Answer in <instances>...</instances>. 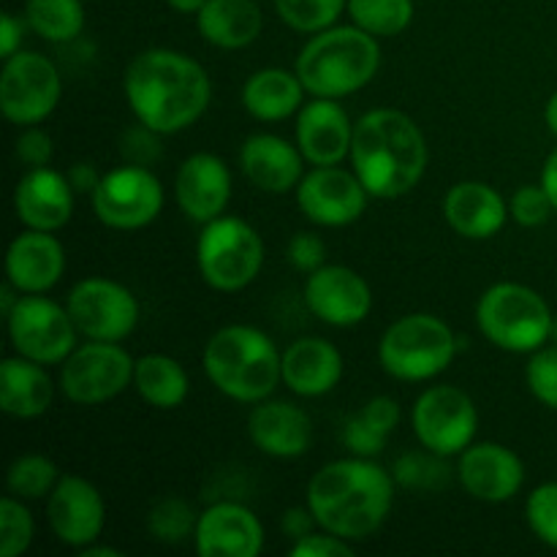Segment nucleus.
Listing matches in <instances>:
<instances>
[{
    "instance_id": "nucleus-11",
    "label": "nucleus",
    "mask_w": 557,
    "mask_h": 557,
    "mask_svg": "<svg viewBox=\"0 0 557 557\" xmlns=\"http://www.w3.org/2000/svg\"><path fill=\"white\" fill-rule=\"evenodd\" d=\"M58 69L38 52H16L5 58L0 74V109L16 125H38L54 112L60 101Z\"/></svg>"
},
{
    "instance_id": "nucleus-17",
    "label": "nucleus",
    "mask_w": 557,
    "mask_h": 557,
    "mask_svg": "<svg viewBox=\"0 0 557 557\" xmlns=\"http://www.w3.org/2000/svg\"><path fill=\"white\" fill-rule=\"evenodd\" d=\"M47 517L60 542L82 549L101 536L107 506L96 484L82 476H60V482L49 493Z\"/></svg>"
},
{
    "instance_id": "nucleus-9",
    "label": "nucleus",
    "mask_w": 557,
    "mask_h": 557,
    "mask_svg": "<svg viewBox=\"0 0 557 557\" xmlns=\"http://www.w3.org/2000/svg\"><path fill=\"white\" fill-rule=\"evenodd\" d=\"M131 354L117 343L90 341L74 348L60 370V389L76 406H98L117 397L134 381Z\"/></svg>"
},
{
    "instance_id": "nucleus-39",
    "label": "nucleus",
    "mask_w": 557,
    "mask_h": 557,
    "mask_svg": "<svg viewBox=\"0 0 557 557\" xmlns=\"http://www.w3.org/2000/svg\"><path fill=\"white\" fill-rule=\"evenodd\" d=\"M528 525L544 544L557 549V482L542 484L528 498Z\"/></svg>"
},
{
    "instance_id": "nucleus-36",
    "label": "nucleus",
    "mask_w": 557,
    "mask_h": 557,
    "mask_svg": "<svg viewBox=\"0 0 557 557\" xmlns=\"http://www.w3.org/2000/svg\"><path fill=\"white\" fill-rule=\"evenodd\" d=\"M199 517L194 515L183 498H163L147 515V531L163 544H180L188 536H196Z\"/></svg>"
},
{
    "instance_id": "nucleus-29",
    "label": "nucleus",
    "mask_w": 557,
    "mask_h": 557,
    "mask_svg": "<svg viewBox=\"0 0 557 557\" xmlns=\"http://www.w3.org/2000/svg\"><path fill=\"white\" fill-rule=\"evenodd\" d=\"M205 41L221 49H243L261 36L264 16L256 0H207L196 14Z\"/></svg>"
},
{
    "instance_id": "nucleus-15",
    "label": "nucleus",
    "mask_w": 557,
    "mask_h": 557,
    "mask_svg": "<svg viewBox=\"0 0 557 557\" xmlns=\"http://www.w3.org/2000/svg\"><path fill=\"white\" fill-rule=\"evenodd\" d=\"M368 188L357 172L315 166L297 185V205L315 226H348L368 207Z\"/></svg>"
},
{
    "instance_id": "nucleus-6",
    "label": "nucleus",
    "mask_w": 557,
    "mask_h": 557,
    "mask_svg": "<svg viewBox=\"0 0 557 557\" xmlns=\"http://www.w3.org/2000/svg\"><path fill=\"white\" fill-rule=\"evenodd\" d=\"M476 324L493 346L511 354L539 351L549 341L553 310L522 283H495L476 305Z\"/></svg>"
},
{
    "instance_id": "nucleus-31",
    "label": "nucleus",
    "mask_w": 557,
    "mask_h": 557,
    "mask_svg": "<svg viewBox=\"0 0 557 557\" xmlns=\"http://www.w3.org/2000/svg\"><path fill=\"white\" fill-rule=\"evenodd\" d=\"M134 386L141 400L161 411L183 406L188 397V375L177 359L166 354H145L134 364Z\"/></svg>"
},
{
    "instance_id": "nucleus-46",
    "label": "nucleus",
    "mask_w": 557,
    "mask_h": 557,
    "mask_svg": "<svg viewBox=\"0 0 557 557\" xmlns=\"http://www.w3.org/2000/svg\"><path fill=\"white\" fill-rule=\"evenodd\" d=\"M315 525H319V520H315V515H313V509H310V506H308V509H302V506H294V509H288L286 515H283V520H281L283 533H286L292 542H299V539L315 533L313 531Z\"/></svg>"
},
{
    "instance_id": "nucleus-42",
    "label": "nucleus",
    "mask_w": 557,
    "mask_h": 557,
    "mask_svg": "<svg viewBox=\"0 0 557 557\" xmlns=\"http://www.w3.org/2000/svg\"><path fill=\"white\" fill-rule=\"evenodd\" d=\"M386 438H389V435L375 430L359 411L354 413V417L346 422V428H343V444H346L357 457L381 455V449L386 446Z\"/></svg>"
},
{
    "instance_id": "nucleus-38",
    "label": "nucleus",
    "mask_w": 557,
    "mask_h": 557,
    "mask_svg": "<svg viewBox=\"0 0 557 557\" xmlns=\"http://www.w3.org/2000/svg\"><path fill=\"white\" fill-rule=\"evenodd\" d=\"M446 466L444 457L435 455V451H428V455H406L395 462V471L392 476L397 479L406 487L417 490H433L441 487L446 482Z\"/></svg>"
},
{
    "instance_id": "nucleus-51",
    "label": "nucleus",
    "mask_w": 557,
    "mask_h": 557,
    "mask_svg": "<svg viewBox=\"0 0 557 557\" xmlns=\"http://www.w3.org/2000/svg\"><path fill=\"white\" fill-rule=\"evenodd\" d=\"M82 557H120V549L114 547H92V544H87V547L79 549Z\"/></svg>"
},
{
    "instance_id": "nucleus-10",
    "label": "nucleus",
    "mask_w": 557,
    "mask_h": 557,
    "mask_svg": "<svg viewBox=\"0 0 557 557\" xmlns=\"http://www.w3.org/2000/svg\"><path fill=\"white\" fill-rule=\"evenodd\" d=\"M5 321H9L11 346L33 362H65V357L76 348L79 330H76L69 308H60L47 297H38V294L20 297Z\"/></svg>"
},
{
    "instance_id": "nucleus-52",
    "label": "nucleus",
    "mask_w": 557,
    "mask_h": 557,
    "mask_svg": "<svg viewBox=\"0 0 557 557\" xmlns=\"http://www.w3.org/2000/svg\"><path fill=\"white\" fill-rule=\"evenodd\" d=\"M544 120H547L549 131L557 136V92L547 101V109H544Z\"/></svg>"
},
{
    "instance_id": "nucleus-49",
    "label": "nucleus",
    "mask_w": 557,
    "mask_h": 557,
    "mask_svg": "<svg viewBox=\"0 0 557 557\" xmlns=\"http://www.w3.org/2000/svg\"><path fill=\"white\" fill-rule=\"evenodd\" d=\"M542 185H544V190H547L549 199H553V207L557 210V150L547 158V163H544Z\"/></svg>"
},
{
    "instance_id": "nucleus-43",
    "label": "nucleus",
    "mask_w": 557,
    "mask_h": 557,
    "mask_svg": "<svg viewBox=\"0 0 557 557\" xmlns=\"http://www.w3.org/2000/svg\"><path fill=\"white\" fill-rule=\"evenodd\" d=\"M288 261H292L294 270L310 272L321 270L326 264V245L319 234H310V232H299L294 234L292 243H288Z\"/></svg>"
},
{
    "instance_id": "nucleus-1",
    "label": "nucleus",
    "mask_w": 557,
    "mask_h": 557,
    "mask_svg": "<svg viewBox=\"0 0 557 557\" xmlns=\"http://www.w3.org/2000/svg\"><path fill=\"white\" fill-rule=\"evenodd\" d=\"M125 101L147 131L177 134L205 114L212 85L194 58L174 49L136 54L123 76Z\"/></svg>"
},
{
    "instance_id": "nucleus-41",
    "label": "nucleus",
    "mask_w": 557,
    "mask_h": 557,
    "mask_svg": "<svg viewBox=\"0 0 557 557\" xmlns=\"http://www.w3.org/2000/svg\"><path fill=\"white\" fill-rule=\"evenodd\" d=\"M553 210V199L547 196L544 185H522V188H517V194L511 196L509 201L511 218L525 228H536L542 226V223H547Z\"/></svg>"
},
{
    "instance_id": "nucleus-33",
    "label": "nucleus",
    "mask_w": 557,
    "mask_h": 557,
    "mask_svg": "<svg viewBox=\"0 0 557 557\" xmlns=\"http://www.w3.org/2000/svg\"><path fill=\"white\" fill-rule=\"evenodd\" d=\"M351 22L370 36H400L413 20V0H348Z\"/></svg>"
},
{
    "instance_id": "nucleus-3",
    "label": "nucleus",
    "mask_w": 557,
    "mask_h": 557,
    "mask_svg": "<svg viewBox=\"0 0 557 557\" xmlns=\"http://www.w3.org/2000/svg\"><path fill=\"white\" fill-rule=\"evenodd\" d=\"M351 163L375 199H397L417 188L428 166V141L397 109H373L354 123Z\"/></svg>"
},
{
    "instance_id": "nucleus-37",
    "label": "nucleus",
    "mask_w": 557,
    "mask_h": 557,
    "mask_svg": "<svg viewBox=\"0 0 557 557\" xmlns=\"http://www.w3.org/2000/svg\"><path fill=\"white\" fill-rule=\"evenodd\" d=\"M33 542V517L20 498L0 500V557H20Z\"/></svg>"
},
{
    "instance_id": "nucleus-25",
    "label": "nucleus",
    "mask_w": 557,
    "mask_h": 557,
    "mask_svg": "<svg viewBox=\"0 0 557 557\" xmlns=\"http://www.w3.org/2000/svg\"><path fill=\"white\" fill-rule=\"evenodd\" d=\"M310 433L308 413L286 400H261L248 417V435L256 449L281 460L305 455Z\"/></svg>"
},
{
    "instance_id": "nucleus-23",
    "label": "nucleus",
    "mask_w": 557,
    "mask_h": 557,
    "mask_svg": "<svg viewBox=\"0 0 557 557\" xmlns=\"http://www.w3.org/2000/svg\"><path fill=\"white\" fill-rule=\"evenodd\" d=\"M65 250L52 232H22L5 253V275L20 294H44L63 277Z\"/></svg>"
},
{
    "instance_id": "nucleus-7",
    "label": "nucleus",
    "mask_w": 557,
    "mask_h": 557,
    "mask_svg": "<svg viewBox=\"0 0 557 557\" xmlns=\"http://www.w3.org/2000/svg\"><path fill=\"white\" fill-rule=\"evenodd\" d=\"M457 354V337L446 321L430 313L397 319L379 343L381 368L400 381H428L444 373Z\"/></svg>"
},
{
    "instance_id": "nucleus-24",
    "label": "nucleus",
    "mask_w": 557,
    "mask_h": 557,
    "mask_svg": "<svg viewBox=\"0 0 557 557\" xmlns=\"http://www.w3.org/2000/svg\"><path fill=\"white\" fill-rule=\"evenodd\" d=\"M302 150L275 134H253L239 150V166L256 188L267 194H288L305 177Z\"/></svg>"
},
{
    "instance_id": "nucleus-19",
    "label": "nucleus",
    "mask_w": 557,
    "mask_h": 557,
    "mask_svg": "<svg viewBox=\"0 0 557 557\" xmlns=\"http://www.w3.org/2000/svg\"><path fill=\"white\" fill-rule=\"evenodd\" d=\"M177 205L190 221L210 223L223 215L232 199V174L228 166L212 152H196L185 158L174 177Z\"/></svg>"
},
{
    "instance_id": "nucleus-5",
    "label": "nucleus",
    "mask_w": 557,
    "mask_h": 557,
    "mask_svg": "<svg viewBox=\"0 0 557 557\" xmlns=\"http://www.w3.org/2000/svg\"><path fill=\"white\" fill-rule=\"evenodd\" d=\"M381 65L375 36L357 25L315 33L297 58V76L315 98H343L373 82Z\"/></svg>"
},
{
    "instance_id": "nucleus-32",
    "label": "nucleus",
    "mask_w": 557,
    "mask_h": 557,
    "mask_svg": "<svg viewBox=\"0 0 557 557\" xmlns=\"http://www.w3.org/2000/svg\"><path fill=\"white\" fill-rule=\"evenodd\" d=\"M25 22L44 41H71L85 27V5L82 0H27Z\"/></svg>"
},
{
    "instance_id": "nucleus-27",
    "label": "nucleus",
    "mask_w": 557,
    "mask_h": 557,
    "mask_svg": "<svg viewBox=\"0 0 557 557\" xmlns=\"http://www.w3.org/2000/svg\"><path fill=\"white\" fill-rule=\"evenodd\" d=\"M343 379V357L321 337H299L283 351V384L302 397H321Z\"/></svg>"
},
{
    "instance_id": "nucleus-18",
    "label": "nucleus",
    "mask_w": 557,
    "mask_h": 557,
    "mask_svg": "<svg viewBox=\"0 0 557 557\" xmlns=\"http://www.w3.org/2000/svg\"><path fill=\"white\" fill-rule=\"evenodd\" d=\"M457 476L471 498L504 504L520 493L525 482V466L509 446L471 444L460 455Z\"/></svg>"
},
{
    "instance_id": "nucleus-16",
    "label": "nucleus",
    "mask_w": 557,
    "mask_h": 557,
    "mask_svg": "<svg viewBox=\"0 0 557 557\" xmlns=\"http://www.w3.org/2000/svg\"><path fill=\"white\" fill-rule=\"evenodd\" d=\"M305 302L310 313L324 324L354 326L368 319L373 308V292L359 272L341 264H324L308 275Z\"/></svg>"
},
{
    "instance_id": "nucleus-50",
    "label": "nucleus",
    "mask_w": 557,
    "mask_h": 557,
    "mask_svg": "<svg viewBox=\"0 0 557 557\" xmlns=\"http://www.w3.org/2000/svg\"><path fill=\"white\" fill-rule=\"evenodd\" d=\"M166 3L169 9L180 11V14H199L207 0H166Z\"/></svg>"
},
{
    "instance_id": "nucleus-53",
    "label": "nucleus",
    "mask_w": 557,
    "mask_h": 557,
    "mask_svg": "<svg viewBox=\"0 0 557 557\" xmlns=\"http://www.w3.org/2000/svg\"><path fill=\"white\" fill-rule=\"evenodd\" d=\"M549 341L557 343V313L553 315V330H549Z\"/></svg>"
},
{
    "instance_id": "nucleus-47",
    "label": "nucleus",
    "mask_w": 557,
    "mask_h": 557,
    "mask_svg": "<svg viewBox=\"0 0 557 557\" xmlns=\"http://www.w3.org/2000/svg\"><path fill=\"white\" fill-rule=\"evenodd\" d=\"M22 36H25V22L5 11L3 20H0V54L11 58V54L20 52Z\"/></svg>"
},
{
    "instance_id": "nucleus-40",
    "label": "nucleus",
    "mask_w": 557,
    "mask_h": 557,
    "mask_svg": "<svg viewBox=\"0 0 557 557\" xmlns=\"http://www.w3.org/2000/svg\"><path fill=\"white\" fill-rule=\"evenodd\" d=\"M525 375L533 397L557 411V346L533 351Z\"/></svg>"
},
{
    "instance_id": "nucleus-34",
    "label": "nucleus",
    "mask_w": 557,
    "mask_h": 557,
    "mask_svg": "<svg viewBox=\"0 0 557 557\" xmlns=\"http://www.w3.org/2000/svg\"><path fill=\"white\" fill-rule=\"evenodd\" d=\"M60 482V471L49 457L44 455H22L11 462L5 473V487L20 500H38L54 490Z\"/></svg>"
},
{
    "instance_id": "nucleus-22",
    "label": "nucleus",
    "mask_w": 557,
    "mask_h": 557,
    "mask_svg": "<svg viewBox=\"0 0 557 557\" xmlns=\"http://www.w3.org/2000/svg\"><path fill=\"white\" fill-rule=\"evenodd\" d=\"M16 218L36 232H58L74 212V188L69 177L49 166L27 169L14 188Z\"/></svg>"
},
{
    "instance_id": "nucleus-20",
    "label": "nucleus",
    "mask_w": 557,
    "mask_h": 557,
    "mask_svg": "<svg viewBox=\"0 0 557 557\" xmlns=\"http://www.w3.org/2000/svg\"><path fill=\"white\" fill-rule=\"evenodd\" d=\"M264 547V528L243 504H215L199 515L196 549L201 557H256Z\"/></svg>"
},
{
    "instance_id": "nucleus-45",
    "label": "nucleus",
    "mask_w": 557,
    "mask_h": 557,
    "mask_svg": "<svg viewBox=\"0 0 557 557\" xmlns=\"http://www.w3.org/2000/svg\"><path fill=\"white\" fill-rule=\"evenodd\" d=\"M288 553H292V557H351L354 549L346 539L326 531L299 539V542H294V547Z\"/></svg>"
},
{
    "instance_id": "nucleus-44",
    "label": "nucleus",
    "mask_w": 557,
    "mask_h": 557,
    "mask_svg": "<svg viewBox=\"0 0 557 557\" xmlns=\"http://www.w3.org/2000/svg\"><path fill=\"white\" fill-rule=\"evenodd\" d=\"M52 136L47 131H41L38 125H25V131L20 134L14 145V156L25 163L27 169H38V166H49L52 161Z\"/></svg>"
},
{
    "instance_id": "nucleus-21",
    "label": "nucleus",
    "mask_w": 557,
    "mask_h": 557,
    "mask_svg": "<svg viewBox=\"0 0 557 557\" xmlns=\"http://www.w3.org/2000/svg\"><path fill=\"white\" fill-rule=\"evenodd\" d=\"M354 125L335 98H315L299 109L297 147L313 166H337L351 152Z\"/></svg>"
},
{
    "instance_id": "nucleus-28",
    "label": "nucleus",
    "mask_w": 557,
    "mask_h": 557,
    "mask_svg": "<svg viewBox=\"0 0 557 557\" xmlns=\"http://www.w3.org/2000/svg\"><path fill=\"white\" fill-rule=\"evenodd\" d=\"M52 379L41 362L27 357H9L0 364V408L9 417L36 419L52 406Z\"/></svg>"
},
{
    "instance_id": "nucleus-48",
    "label": "nucleus",
    "mask_w": 557,
    "mask_h": 557,
    "mask_svg": "<svg viewBox=\"0 0 557 557\" xmlns=\"http://www.w3.org/2000/svg\"><path fill=\"white\" fill-rule=\"evenodd\" d=\"M65 177H69L74 194H90L92 196V190L98 188V183H101L103 174H98L92 163H74V166L65 172Z\"/></svg>"
},
{
    "instance_id": "nucleus-12",
    "label": "nucleus",
    "mask_w": 557,
    "mask_h": 557,
    "mask_svg": "<svg viewBox=\"0 0 557 557\" xmlns=\"http://www.w3.org/2000/svg\"><path fill=\"white\" fill-rule=\"evenodd\" d=\"M411 419L419 444L441 457L462 455L476 438V406L457 386H430L413 406Z\"/></svg>"
},
{
    "instance_id": "nucleus-14",
    "label": "nucleus",
    "mask_w": 557,
    "mask_h": 557,
    "mask_svg": "<svg viewBox=\"0 0 557 557\" xmlns=\"http://www.w3.org/2000/svg\"><path fill=\"white\" fill-rule=\"evenodd\" d=\"M69 313L87 341L120 343L139 324V302L123 283L107 277L79 281L69 294Z\"/></svg>"
},
{
    "instance_id": "nucleus-8",
    "label": "nucleus",
    "mask_w": 557,
    "mask_h": 557,
    "mask_svg": "<svg viewBox=\"0 0 557 557\" xmlns=\"http://www.w3.org/2000/svg\"><path fill=\"white\" fill-rule=\"evenodd\" d=\"M199 272L218 292H239L256 281L264 264V243L243 218L221 215L205 223L196 243Z\"/></svg>"
},
{
    "instance_id": "nucleus-13",
    "label": "nucleus",
    "mask_w": 557,
    "mask_h": 557,
    "mask_svg": "<svg viewBox=\"0 0 557 557\" xmlns=\"http://www.w3.org/2000/svg\"><path fill=\"white\" fill-rule=\"evenodd\" d=\"M92 210L103 226L134 232L156 221L163 210V188L150 169L128 163L103 174L92 190Z\"/></svg>"
},
{
    "instance_id": "nucleus-2",
    "label": "nucleus",
    "mask_w": 557,
    "mask_h": 557,
    "mask_svg": "<svg viewBox=\"0 0 557 557\" xmlns=\"http://www.w3.org/2000/svg\"><path fill=\"white\" fill-rule=\"evenodd\" d=\"M395 500L392 473L384 471L373 457L335 460L315 471L308 484V506L324 531L364 542L386 522Z\"/></svg>"
},
{
    "instance_id": "nucleus-4",
    "label": "nucleus",
    "mask_w": 557,
    "mask_h": 557,
    "mask_svg": "<svg viewBox=\"0 0 557 557\" xmlns=\"http://www.w3.org/2000/svg\"><path fill=\"white\" fill-rule=\"evenodd\" d=\"M205 373L232 400L261 403L281 384L283 357L270 335L256 326L232 324L207 343Z\"/></svg>"
},
{
    "instance_id": "nucleus-26",
    "label": "nucleus",
    "mask_w": 557,
    "mask_h": 557,
    "mask_svg": "<svg viewBox=\"0 0 557 557\" xmlns=\"http://www.w3.org/2000/svg\"><path fill=\"white\" fill-rule=\"evenodd\" d=\"M446 223L455 228L460 237L468 239H490L506 226V218L511 215L504 196L487 183H457L444 199Z\"/></svg>"
},
{
    "instance_id": "nucleus-30",
    "label": "nucleus",
    "mask_w": 557,
    "mask_h": 557,
    "mask_svg": "<svg viewBox=\"0 0 557 557\" xmlns=\"http://www.w3.org/2000/svg\"><path fill=\"white\" fill-rule=\"evenodd\" d=\"M305 85L297 71L264 69L256 71L243 87V103L256 120L264 123H277L302 107Z\"/></svg>"
},
{
    "instance_id": "nucleus-35",
    "label": "nucleus",
    "mask_w": 557,
    "mask_h": 557,
    "mask_svg": "<svg viewBox=\"0 0 557 557\" xmlns=\"http://www.w3.org/2000/svg\"><path fill=\"white\" fill-rule=\"evenodd\" d=\"M348 0H275V11L299 33H321L337 22Z\"/></svg>"
}]
</instances>
